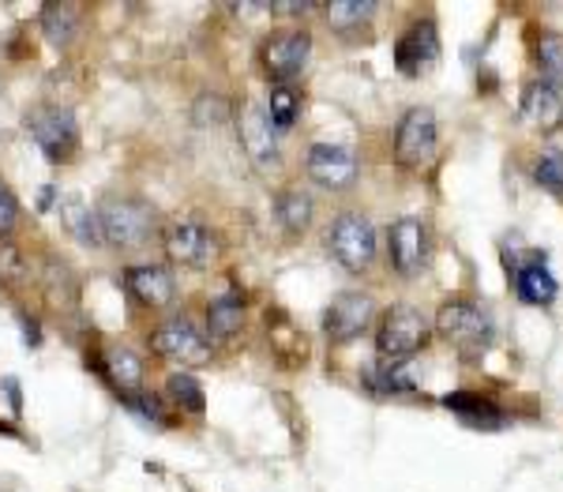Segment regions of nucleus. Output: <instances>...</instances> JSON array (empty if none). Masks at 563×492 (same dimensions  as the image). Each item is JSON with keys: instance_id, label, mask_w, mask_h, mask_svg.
I'll use <instances>...</instances> for the list:
<instances>
[{"instance_id": "dca6fc26", "label": "nucleus", "mask_w": 563, "mask_h": 492, "mask_svg": "<svg viewBox=\"0 0 563 492\" xmlns=\"http://www.w3.org/2000/svg\"><path fill=\"white\" fill-rule=\"evenodd\" d=\"M241 140H244V147H249V155L255 158V166L267 169L271 163H278V135H275V124H271L267 109L244 106V113H241Z\"/></svg>"}, {"instance_id": "cd10ccee", "label": "nucleus", "mask_w": 563, "mask_h": 492, "mask_svg": "<svg viewBox=\"0 0 563 492\" xmlns=\"http://www.w3.org/2000/svg\"><path fill=\"white\" fill-rule=\"evenodd\" d=\"M166 395H169V403L181 406L184 413H203V406H207L200 380L188 376V372H173V376L166 380Z\"/></svg>"}, {"instance_id": "f8f14e48", "label": "nucleus", "mask_w": 563, "mask_h": 492, "mask_svg": "<svg viewBox=\"0 0 563 492\" xmlns=\"http://www.w3.org/2000/svg\"><path fill=\"white\" fill-rule=\"evenodd\" d=\"M309 177L320 184V189L343 192L357 181V155L346 147V143H312Z\"/></svg>"}, {"instance_id": "2f4dec72", "label": "nucleus", "mask_w": 563, "mask_h": 492, "mask_svg": "<svg viewBox=\"0 0 563 492\" xmlns=\"http://www.w3.org/2000/svg\"><path fill=\"white\" fill-rule=\"evenodd\" d=\"M15 223H20V200H15V192L0 181V237L12 233Z\"/></svg>"}, {"instance_id": "2eb2a0df", "label": "nucleus", "mask_w": 563, "mask_h": 492, "mask_svg": "<svg viewBox=\"0 0 563 492\" xmlns=\"http://www.w3.org/2000/svg\"><path fill=\"white\" fill-rule=\"evenodd\" d=\"M523 117H526V124H530L534 132H541V135L560 132V124H563L560 91L549 87L544 80L530 83V87H526V95H523Z\"/></svg>"}, {"instance_id": "f03ea898", "label": "nucleus", "mask_w": 563, "mask_h": 492, "mask_svg": "<svg viewBox=\"0 0 563 492\" xmlns=\"http://www.w3.org/2000/svg\"><path fill=\"white\" fill-rule=\"evenodd\" d=\"M429 343V320L414 304H391L380 320V335H375V353L383 364H409L421 346Z\"/></svg>"}, {"instance_id": "6e6552de", "label": "nucleus", "mask_w": 563, "mask_h": 492, "mask_svg": "<svg viewBox=\"0 0 563 492\" xmlns=\"http://www.w3.org/2000/svg\"><path fill=\"white\" fill-rule=\"evenodd\" d=\"M387 260L403 278H417L429 267V230L421 218H398L387 233Z\"/></svg>"}, {"instance_id": "9d476101", "label": "nucleus", "mask_w": 563, "mask_h": 492, "mask_svg": "<svg viewBox=\"0 0 563 492\" xmlns=\"http://www.w3.org/2000/svg\"><path fill=\"white\" fill-rule=\"evenodd\" d=\"M161 249H166L169 263H181V267H211V260L218 256L215 233L200 223L166 226V233H161Z\"/></svg>"}, {"instance_id": "a878e982", "label": "nucleus", "mask_w": 563, "mask_h": 492, "mask_svg": "<svg viewBox=\"0 0 563 492\" xmlns=\"http://www.w3.org/2000/svg\"><path fill=\"white\" fill-rule=\"evenodd\" d=\"M534 61L541 68V80L549 87H563V34L556 31L541 34L534 46Z\"/></svg>"}, {"instance_id": "0eeeda50", "label": "nucleus", "mask_w": 563, "mask_h": 492, "mask_svg": "<svg viewBox=\"0 0 563 492\" xmlns=\"http://www.w3.org/2000/svg\"><path fill=\"white\" fill-rule=\"evenodd\" d=\"M309 53H312L309 31H275L260 46V61L275 83L297 80L304 72V64H309Z\"/></svg>"}, {"instance_id": "9b49d317", "label": "nucleus", "mask_w": 563, "mask_h": 492, "mask_svg": "<svg viewBox=\"0 0 563 492\" xmlns=\"http://www.w3.org/2000/svg\"><path fill=\"white\" fill-rule=\"evenodd\" d=\"M372 316H375L372 293L346 290L327 304V312H323V331H327L331 343H349V338H357L372 324Z\"/></svg>"}, {"instance_id": "f704fd0d", "label": "nucleus", "mask_w": 563, "mask_h": 492, "mask_svg": "<svg viewBox=\"0 0 563 492\" xmlns=\"http://www.w3.org/2000/svg\"><path fill=\"white\" fill-rule=\"evenodd\" d=\"M53 207V189H41V203H38V211H49Z\"/></svg>"}, {"instance_id": "5701e85b", "label": "nucleus", "mask_w": 563, "mask_h": 492, "mask_svg": "<svg viewBox=\"0 0 563 492\" xmlns=\"http://www.w3.org/2000/svg\"><path fill=\"white\" fill-rule=\"evenodd\" d=\"M106 380L113 387H121V392L128 395H135L140 392V384H143V361L135 358L132 350H124V346H117V350H106Z\"/></svg>"}, {"instance_id": "473e14b6", "label": "nucleus", "mask_w": 563, "mask_h": 492, "mask_svg": "<svg viewBox=\"0 0 563 492\" xmlns=\"http://www.w3.org/2000/svg\"><path fill=\"white\" fill-rule=\"evenodd\" d=\"M124 406L135 413V418L155 421V425H161V403H158V398H147V395H124Z\"/></svg>"}, {"instance_id": "c756f323", "label": "nucleus", "mask_w": 563, "mask_h": 492, "mask_svg": "<svg viewBox=\"0 0 563 492\" xmlns=\"http://www.w3.org/2000/svg\"><path fill=\"white\" fill-rule=\"evenodd\" d=\"M27 278V260H23V252L15 249V244H8L4 237H0V283H23Z\"/></svg>"}, {"instance_id": "423d86ee", "label": "nucleus", "mask_w": 563, "mask_h": 492, "mask_svg": "<svg viewBox=\"0 0 563 492\" xmlns=\"http://www.w3.org/2000/svg\"><path fill=\"white\" fill-rule=\"evenodd\" d=\"M436 155V117L429 106H414L403 113L395 132V163L403 169H421Z\"/></svg>"}, {"instance_id": "39448f33", "label": "nucleus", "mask_w": 563, "mask_h": 492, "mask_svg": "<svg viewBox=\"0 0 563 492\" xmlns=\"http://www.w3.org/2000/svg\"><path fill=\"white\" fill-rule=\"evenodd\" d=\"M27 129L38 140L41 155L49 163H72L75 151H80V124H75L72 109L61 106H41L27 117Z\"/></svg>"}, {"instance_id": "4468645a", "label": "nucleus", "mask_w": 563, "mask_h": 492, "mask_svg": "<svg viewBox=\"0 0 563 492\" xmlns=\"http://www.w3.org/2000/svg\"><path fill=\"white\" fill-rule=\"evenodd\" d=\"M124 286H128V293H132L140 304H147V309H166V304H173V297H177L173 275H169L161 263H140V267H128Z\"/></svg>"}, {"instance_id": "aec40b11", "label": "nucleus", "mask_w": 563, "mask_h": 492, "mask_svg": "<svg viewBox=\"0 0 563 492\" xmlns=\"http://www.w3.org/2000/svg\"><path fill=\"white\" fill-rule=\"evenodd\" d=\"M80 23H83V12L68 0H53V4L41 8V34L53 49H68L72 38L80 34Z\"/></svg>"}, {"instance_id": "7c9ffc66", "label": "nucleus", "mask_w": 563, "mask_h": 492, "mask_svg": "<svg viewBox=\"0 0 563 492\" xmlns=\"http://www.w3.org/2000/svg\"><path fill=\"white\" fill-rule=\"evenodd\" d=\"M192 113H195V124H221V121H226V113H229V106H226V98H221V95H203L192 106Z\"/></svg>"}, {"instance_id": "bb28decb", "label": "nucleus", "mask_w": 563, "mask_h": 492, "mask_svg": "<svg viewBox=\"0 0 563 492\" xmlns=\"http://www.w3.org/2000/svg\"><path fill=\"white\" fill-rule=\"evenodd\" d=\"M297 113H301V95L294 91V83H275L267 98V117L275 124V132H286L297 124Z\"/></svg>"}, {"instance_id": "4be33fe9", "label": "nucleus", "mask_w": 563, "mask_h": 492, "mask_svg": "<svg viewBox=\"0 0 563 492\" xmlns=\"http://www.w3.org/2000/svg\"><path fill=\"white\" fill-rule=\"evenodd\" d=\"M375 0H331L323 4V15H327V27L338 31V34H354L361 31L364 23L375 15Z\"/></svg>"}, {"instance_id": "c85d7f7f", "label": "nucleus", "mask_w": 563, "mask_h": 492, "mask_svg": "<svg viewBox=\"0 0 563 492\" xmlns=\"http://www.w3.org/2000/svg\"><path fill=\"white\" fill-rule=\"evenodd\" d=\"M534 181L552 196H563V147H549L534 166Z\"/></svg>"}, {"instance_id": "1a4fd4ad", "label": "nucleus", "mask_w": 563, "mask_h": 492, "mask_svg": "<svg viewBox=\"0 0 563 492\" xmlns=\"http://www.w3.org/2000/svg\"><path fill=\"white\" fill-rule=\"evenodd\" d=\"M151 350L166 361L192 364V369L211 361V343L188 320H166L158 331H151Z\"/></svg>"}, {"instance_id": "f3484780", "label": "nucleus", "mask_w": 563, "mask_h": 492, "mask_svg": "<svg viewBox=\"0 0 563 492\" xmlns=\"http://www.w3.org/2000/svg\"><path fill=\"white\" fill-rule=\"evenodd\" d=\"M443 406H447L451 413H458V421L469 429H484V432H496L507 425V418H503L500 406H492L489 398L481 395H469V392H451L443 395Z\"/></svg>"}, {"instance_id": "412c9836", "label": "nucleus", "mask_w": 563, "mask_h": 492, "mask_svg": "<svg viewBox=\"0 0 563 492\" xmlns=\"http://www.w3.org/2000/svg\"><path fill=\"white\" fill-rule=\"evenodd\" d=\"M61 218H64L68 233H72L80 244H87V249H98V244H106V237H101V223H98V211H91V203L68 196L61 203Z\"/></svg>"}, {"instance_id": "b1692460", "label": "nucleus", "mask_w": 563, "mask_h": 492, "mask_svg": "<svg viewBox=\"0 0 563 492\" xmlns=\"http://www.w3.org/2000/svg\"><path fill=\"white\" fill-rule=\"evenodd\" d=\"M275 215L289 233H304L312 226V215H315L312 196H309V192H301V189L282 192L278 203H275Z\"/></svg>"}, {"instance_id": "f257e3e1", "label": "nucleus", "mask_w": 563, "mask_h": 492, "mask_svg": "<svg viewBox=\"0 0 563 492\" xmlns=\"http://www.w3.org/2000/svg\"><path fill=\"white\" fill-rule=\"evenodd\" d=\"M436 331L455 346L458 353L466 358H481L484 350L492 346L496 338V324L492 316L474 301H447L443 309L436 312Z\"/></svg>"}, {"instance_id": "393cba45", "label": "nucleus", "mask_w": 563, "mask_h": 492, "mask_svg": "<svg viewBox=\"0 0 563 492\" xmlns=\"http://www.w3.org/2000/svg\"><path fill=\"white\" fill-rule=\"evenodd\" d=\"M364 387L375 395H406L417 387V380L409 376L406 364H375V369H364Z\"/></svg>"}, {"instance_id": "7ed1b4c3", "label": "nucleus", "mask_w": 563, "mask_h": 492, "mask_svg": "<svg viewBox=\"0 0 563 492\" xmlns=\"http://www.w3.org/2000/svg\"><path fill=\"white\" fill-rule=\"evenodd\" d=\"M101 237L113 249H140L155 233V211L143 200H106L98 207Z\"/></svg>"}, {"instance_id": "20e7f679", "label": "nucleus", "mask_w": 563, "mask_h": 492, "mask_svg": "<svg viewBox=\"0 0 563 492\" xmlns=\"http://www.w3.org/2000/svg\"><path fill=\"white\" fill-rule=\"evenodd\" d=\"M327 252L338 263H343L346 271H354V275L369 271L372 260H375V230H372V223L364 215H354V211L338 215L335 223H331V230H327Z\"/></svg>"}, {"instance_id": "a211bd4d", "label": "nucleus", "mask_w": 563, "mask_h": 492, "mask_svg": "<svg viewBox=\"0 0 563 492\" xmlns=\"http://www.w3.org/2000/svg\"><path fill=\"white\" fill-rule=\"evenodd\" d=\"M244 327V293L241 290H226L221 297L207 304V331L215 343H233Z\"/></svg>"}, {"instance_id": "ddd939ff", "label": "nucleus", "mask_w": 563, "mask_h": 492, "mask_svg": "<svg viewBox=\"0 0 563 492\" xmlns=\"http://www.w3.org/2000/svg\"><path fill=\"white\" fill-rule=\"evenodd\" d=\"M440 61V31L432 20H417L395 46V68L403 75H424L432 64Z\"/></svg>"}, {"instance_id": "6ab92c4d", "label": "nucleus", "mask_w": 563, "mask_h": 492, "mask_svg": "<svg viewBox=\"0 0 563 492\" xmlns=\"http://www.w3.org/2000/svg\"><path fill=\"white\" fill-rule=\"evenodd\" d=\"M515 286H518V297L526 304H552L560 293V283L552 278V271L544 267L541 260H530V263H515Z\"/></svg>"}, {"instance_id": "72a5a7b5", "label": "nucleus", "mask_w": 563, "mask_h": 492, "mask_svg": "<svg viewBox=\"0 0 563 492\" xmlns=\"http://www.w3.org/2000/svg\"><path fill=\"white\" fill-rule=\"evenodd\" d=\"M23 338H27V346H38L41 343V331L34 320H23Z\"/></svg>"}]
</instances>
